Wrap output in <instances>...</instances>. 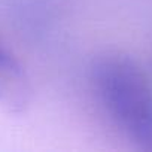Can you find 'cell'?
Returning <instances> with one entry per match:
<instances>
[{
  "label": "cell",
  "instance_id": "obj_1",
  "mask_svg": "<svg viewBox=\"0 0 152 152\" xmlns=\"http://www.w3.org/2000/svg\"><path fill=\"white\" fill-rule=\"evenodd\" d=\"M96 97L113 125L139 149L152 152V84L127 55L106 54L94 63Z\"/></svg>",
  "mask_w": 152,
  "mask_h": 152
},
{
  "label": "cell",
  "instance_id": "obj_2",
  "mask_svg": "<svg viewBox=\"0 0 152 152\" xmlns=\"http://www.w3.org/2000/svg\"><path fill=\"white\" fill-rule=\"evenodd\" d=\"M27 94L24 72L15 57L0 42V103L15 109L24 104Z\"/></svg>",
  "mask_w": 152,
  "mask_h": 152
}]
</instances>
